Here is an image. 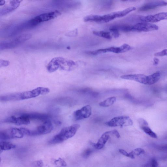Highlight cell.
I'll list each match as a JSON object with an SVG mask.
<instances>
[{
    "instance_id": "obj_1",
    "label": "cell",
    "mask_w": 167,
    "mask_h": 167,
    "mask_svg": "<svg viewBox=\"0 0 167 167\" xmlns=\"http://www.w3.org/2000/svg\"><path fill=\"white\" fill-rule=\"evenodd\" d=\"M80 127V125L75 124L62 129L59 133L49 141V144L61 143L70 139L76 135Z\"/></svg>"
},
{
    "instance_id": "obj_2",
    "label": "cell",
    "mask_w": 167,
    "mask_h": 167,
    "mask_svg": "<svg viewBox=\"0 0 167 167\" xmlns=\"http://www.w3.org/2000/svg\"><path fill=\"white\" fill-rule=\"evenodd\" d=\"M132 49V48L130 45L128 44H124L119 47H111L93 51H87V53L93 55H96L107 52L120 54L127 52Z\"/></svg>"
},
{
    "instance_id": "obj_3",
    "label": "cell",
    "mask_w": 167,
    "mask_h": 167,
    "mask_svg": "<svg viewBox=\"0 0 167 167\" xmlns=\"http://www.w3.org/2000/svg\"><path fill=\"white\" fill-rule=\"evenodd\" d=\"M50 92L49 89L42 87H38L33 90L18 93L19 101L35 98L40 95H45L48 94Z\"/></svg>"
},
{
    "instance_id": "obj_4",
    "label": "cell",
    "mask_w": 167,
    "mask_h": 167,
    "mask_svg": "<svg viewBox=\"0 0 167 167\" xmlns=\"http://www.w3.org/2000/svg\"><path fill=\"white\" fill-rule=\"evenodd\" d=\"M24 136L22 128H10L0 132V140L2 141L15 139H21Z\"/></svg>"
},
{
    "instance_id": "obj_5",
    "label": "cell",
    "mask_w": 167,
    "mask_h": 167,
    "mask_svg": "<svg viewBox=\"0 0 167 167\" xmlns=\"http://www.w3.org/2000/svg\"><path fill=\"white\" fill-rule=\"evenodd\" d=\"M110 127L122 128L123 127L132 126L133 124L132 119L128 116H122L115 117L105 123Z\"/></svg>"
},
{
    "instance_id": "obj_6",
    "label": "cell",
    "mask_w": 167,
    "mask_h": 167,
    "mask_svg": "<svg viewBox=\"0 0 167 167\" xmlns=\"http://www.w3.org/2000/svg\"><path fill=\"white\" fill-rule=\"evenodd\" d=\"M61 15V13L58 10L41 14L30 20L29 24L31 27L35 26L40 23L53 19Z\"/></svg>"
},
{
    "instance_id": "obj_7",
    "label": "cell",
    "mask_w": 167,
    "mask_h": 167,
    "mask_svg": "<svg viewBox=\"0 0 167 167\" xmlns=\"http://www.w3.org/2000/svg\"><path fill=\"white\" fill-rule=\"evenodd\" d=\"M54 126L51 120L44 122L34 130H31L30 136H36L49 134L53 130Z\"/></svg>"
},
{
    "instance_id": "obj_8",
    "label": "cell",
    "mask_w": 167,
    "mask_h": 167,
    "mask_svg": "<svg viewBox=\"0 0 167 167\" xmlns=\"http://www.w3.org/2000/svg\"><path fill=\"white\" fill-rule=\"evenodd\" d=\"M158 27L155 24L141 22L131 26V31L148 32L157 31Z\"/></svg>"
},
{
    "instance_id": "obj_9",
    "label": "cell",
    "mask_w": 167,
    "mask_h": 167,
    "mask_svg": "<svg viewBox=\"0 0 167 167\" xmlns=\"http://www.w3.org/2000/svg\"><path fill=\"white\" fill-rule=\"evenodd\" d=\"M92 109L90 106H86L81 109L74 112L73 117L75 120L78 121L89 118L92 114Z\"/></svg>"
},
{
    "instance_id": "obj_10",
    "label": "cell",
    "mask_w": 167,
    "mask_h": 167,
    "mask_svg": "<svg viewBox=\"0 0 167 167\" xmlns=\"http://www.w3.org/2000/svg\"><path fill=\"white\" fill-rule=\"evenodd\" d=\"M31 120L26 117L23 114L19 116L10 117L3 120L5 123H13L17 125H28L30 123Z\"/></svg>"
},
{
    "instance_id": "obj_11",
    "label": "cell",
    "mask_w": 167,
    "mask_h": 167,
    "mask_svg": "<svg viewBox=\"0 0 167 167\" xmlns=\"http://www.w3.org/2000/svg\"><path fill=\"white\" fill-rule=\"evenodd\" d=\"M137 19L143 23H156L161 20H167V12L158 13L153 15L147 16H139Z\"/></svg>"
},
{
    "instance_id": "obj_12",
    "label": "cell",
    "mask_w": 167,
    "mask_h": 167,
    "mask_svg": "<svg viewBox=\"0 0 167 167\" xmlns=\"http://www.w3.org/2000/svg\"><path fill=\"white\" fill-rule=\"evenodd\" d=\"M112 132V130L106 132L102 135L96 143L91 142V144L97 149H102L105 146L110 136H113Z\"/></svg>"
},
{
    "instance_id": "obj_13",
    "label": "cell",
    "mask_w": 167,
    "mask_h": 167,
    "mask_svg": "<svg viewBox=\"0 0 167 167\" xmlns=\"http://www.w3.org/2000/svg\"><path fill=\"white\" fill-rule=\"evenodd\" d=\"M24 116L30 120H37L41 121L43 122L51 120L50 115L46 114L37 113H23Z\"/></svg>"
},
{
    "instance_id": "obj_14",
    "label": "cell",
    "mask_w": 167,
    "mask_h": 167,
    "mask_svg": "<svg viewBox=\"0 0 167 167\" xmlns=\"http://www.w3.org/2000/svg\"><path fill=\"white\" fill-rule=\"evenodd\" d=\"M147 76L140 74L124 75L120 76L122 79L134 81L146 85Z\"/></svg>"
},
{
    "instance_id": "obj_15",
    "label": "cell",
    "mask_w": 167,
    "mask_h": 167,
    "mask_svg": "<svg viewBox=\"0 0 167 167\" xmlns=\"http://www.w3.org/2000/svg\"><path fill=\"white\" fill-rule=\"evenodd\" d=\"M167 2L163 1H155L148 3L140 7V10L141 11H146L154 9L159 7L166 6Z\"/></svg>"
},
{
    "instance_id": "obj_16",
    "label": "cell",
    "mask_w": 167,
    "mask_h": 167,
    "mask_svg": "<svg viewBox=\"0 0 167 167\" xmlns=\"http://www.w3.org/2000/svg\"><path fill=\"white\" fill-rule=\"evenodd\" d=\"M21 2L19 1H10L9 5L3 7L2 10H1V15L6 14L15 10L19 6Z\"/></svg>"
},
{
    "instance_id": "obj_17",
    "label": "cell",
    "mask_w": 167,
    "mask_h": 167,
    "mask_svg": "<svg viewBox=\"0 0 167 167\" xmlns=\"http://www.w3.org/2000/svg\"><path fill=\"white\" fill-rule=\"evenodd\" d=\"M60 57H56L52 60L48 65L47 69L49 73H53L59 69Z\"/></svg>"
},
{
    "instance_id": "obj_18",
    "label": "cell",
    "mask_w": 167,
    "mask_h": 167,
    "mask_svg": "<svg viewBox=\"0 0 167 167\" xmlns=\"http://www.w3.org/2000/svg\"><path fill=\"white\" fill-rule=\"evenodd\" d=\"M161 76L160 72L153 73L151 75L147 76L146 85H152L157 82Z\"/></svg>"
},
{
    "instance_id": "obj_19",
    "label": "cell",
    "mask_w": 167,
    "mask_h": 167,
    "mask_svg": "<svg viewBox=\"0 0 167 167\" xmlns=\"http://www.w3.org/2000/svg\"><path fill=\"white\" fill-rule=\"evenodd\" d=\"M116 97H112L108 98L107 99L99 103V105L102 107H106L113 105L116 101Z\"/></svg>"
},
{
    "instance_id": "obj_20",
    "label": "cell",
    "mask_w": 167,
    "mask_h": 167,
    "mask_svg": "<svg viewBox=\"0 0 167 167\" xmlns=\"http://www.w3.org/2000/svg\"><path fill=\"white\" fill-rule=\"evenodd\" d=\"M16 147V146L13 143L5 141H2L0 142V149H1L0 152H1V153L2 151L9 150L14 149Z\"/></svg>"
},
{
    "instance_id": "obj_21",
    "label": "cell",
    "mask_w": 167,
    "mask_h": 167,
    "mask_svg": "<svg viewBox=\"0 0 167 167\" xmlns=\"http://www.w3.org/2000/svg\"><path fill=\"white\" fill-rule=\"evenodd\" d=\"M93 33L96 36L107 39H111L112 38L111 33L108 32L102 31H94Z\"/></svg>"
},
{
    "instance_id": "obj_22",
    "label": "cell",
    "mask_w": 167,
    "mask_h": 167,
    "mask_svg": "<svg viewBox=\"0 0 167 167\" xmlns=\"http://www.w3.org/2000/svg\"><path fill=\"white\" fill-rule=\"evenodd\" d=\"M140 127L145 133L150 136L154 139H157V135L149 127L148 125L141 126Z\"/></svg>"
},
{
    "instance_id": "obj_23",
    "label": "cell",
    "mask_w": 167,
    "mask_h": 167,
    "mask_svg": "<svg viewBox=\"0 0 167 167\" xmlns=\"http://www.w3.org/2000/svg\"><path fill=\"white\" fill-rule=\"evenodd\" d=\"M145 152V151L143 149L141 148H137L129 153L131 156V158L134 159L135 158V156H139L141 154H144Z\"/></svg>"
},
{
    "instance_id": "obj_24",
    "label": "cell",
    "mask_w": 167,
    "mask_h": 167,
    "mask_svg": "<svg viewBox=\"0 0 167 167\" xmlns=\"http://www.w3.org/2000/svg\"><path fill=\"white\" fill-rule=\"evenodd\" d=\"M54 164L57 167H66L67 166L65 161L61 158L55 160Z\"/></svg>"
},
{
    "instance_id": "obj_25",
    "label": "cell",
    "mask_w": 167,
    "mask_h": 167,
    "mask_svg": "<svg viewBox=\"0 0 167 167\" xmlns=\"http://www.w3.org/2000/svg\"><path fill=\"white\" fill-rule=\"evenodd\" d=\"M93 150L91 148L86 149L82 153V157L83 158L87 159L93 152Z\"/></svg>"
},
{
    "instance_id": "obj_26",
    "label": "cell",
    "mask_w": 167,
    "mask_h": 167,
    "mask_svg": "<svg viewBox=\"0 0 167 167\" xmlns=\"http://www.w3.org/2000/svg\"><path fill=\"white\" fill-rule=\"evenodd\" d=\"M110 30L111 32L112 35L114 38H117L119 37V31L115 26L111 27L110 28Z\"/></svg>"
},
{
    "instance_id": "obj_27",
    "label": "cell",
    "mask_w": 167,
    "mask_h": 167,
    "mask_svg": "<svg viewBox=\"0 0 167 167\" xmlns=\"http://www.w3.org/2000/svg\"><path fill=\"white\" fill-rule=\"evenodd\" d=\"M31 165L33 167H43L44 164L42 160H39L34 161L32 163Z\"/></svg>"
},
{
    "instance_id": "obj_28",
    "label": "cell",
    "mask_w": 167,
    "mask_h": 167,
    "mask_svg": "<svg viewBox=\"0 0 167 167\" xmlns=\"http://www.w3.org/2000/svg\"><path fill=\"white\" fill-rule=\"evenodd\" d=\"M148 165L149 167H158V164L156 159H152L150 161Z\"/></svg>"
},
{
    "instance_id": "obj_29",
    "label": "cell",
    "mask_w": 167,
    "mask_h": 167,
    "mask_svg": "<svg viewBox=\"0 0 167 167\" xmlns=\"http://www.w3.org/2000/svg\"><path fill=\"white\" fill-rule=\"evenodd\" d=\"M154 55L157 56H167V49H164L162 51L159 52L155 53Z\"/></svg>"
},
{
    "instance_id": "obj_30",
    "label": "cell",
    "mask_w": 167,
    "mask_h": 167,
    "mask_svg": "<svg viewBox=\"0 0 167 167\" xmlns=\"http://www.w3.org/2000/svg\"><path fill=\"white\" fill-rule=\"evenodd\" d=\"M119 152L124 156L131 158V156L129 153H128L123 149H119Z\"/></svg>"
},
{
    "instance_id": "obj_31",
    "label": "cell",
    "mask_w": 167,
    "mask_h": 167,
    "mask_svg": "<svg viewBox=\"0 0 167 167\" xmlns=\"http://www.w3.org/2000/svg\"><path fill=\"white\" fill-rule=\"evenodd\" d=\"M139 123L140 127L142 126L148 125V124L146 121L144 119H139Z\"/></svg>"
},
{
    "instance_id": "obj_32",
    "label": "cell",
    "mask_w": 167,
    "mask_h": 167,
    "mask_svg": "<svg viewBox=\"0 0 167 167\" xmlns=\"http://www.w3.org/2000/svg\"><path fill=\"white\" fill-rule=\"evenodd\" d=\"M10 62L9 61L4 60H1L0 61V66L1 67H6L8 66L9 65Z\"/></svg>"
},
{
    "instance_id": "obj_33",
    "label": "cell",
    "mask_w": 167,
    "mask_h": 167,
    "mask_svg": "<svg viewBox=\"0 0 167 167\" xmlns=\"http://www.w3.org/2000/svg\"><path fill=\"white\" fill-rule=\"evenodd\" d=\"M68 36H75L77 34V30H76L74 31H71L68 33Z\"/></svg>"
},
{
    "instance_id": "obj_34",
    "label": "cell",
    "mask_w": 167,
    "mask_h": 167,
    "mask_svg": "<svg viewBox=\"0 0 167 167\" xmlns=\"http://www.w3.org/2000/svg\"><path fill=\"white\" fill-rule=\"evenodd\" d=\"M159 60L157 58H154L153 60L154 65H157L159 63Z\"/></svg>"
},
{
    "instance_id": "obj_35",
    "label": "cell",
    "mask_w": 167,
    "mask_h": 167,
    "mask_svg": "<svg viewBox=\"0 0 167 167\" xmlns=\"http://www.w3.org/2000/svg\"><path fill=\"white\" fill-rule=\"evenodd\" d=\"M5 4V1H0V5L1 6Z\"/></svg>"
}]
</instances>
